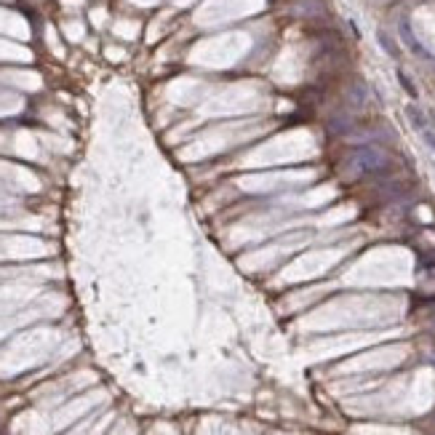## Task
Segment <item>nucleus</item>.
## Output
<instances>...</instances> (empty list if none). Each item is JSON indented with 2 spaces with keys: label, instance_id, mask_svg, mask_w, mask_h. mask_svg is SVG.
Listing matches in <instances>:
<instances>
[{
  "label": "nucleus",
  "instance_id": "obj_1",
  "mask_svg": "<svg viewBox=\"0 0 435 435\" xmlns=\"http://www.w3.org/2000/svg\"><path fill=\"white\" fill-rule=\"evenodd\" d=\"M350 163L358 174H376V171L387 169V155L376 147H358L352 153Z\"/></svg>",
  "mask_w": 435,
  "mask_h": 435
},
{
  "label": "nucleus",
  "instance_id": "obj_2",
  "mask_svg": "<svg viewBox=\"0 0 435 435\" xmlns=\"http://www.w3.org/2000/svg\"><path fill=\"white\" fill-rule=\"evenodd\" d=\"M347 99H350L352 107H363V105L369 102V91H366V85H363L361 81H355V83L350 85V91H347Z\"/></svg>",
  "mask_w": 435,
  "mask_h": 435
},
{
  "label": "nucleus",
  "instance_id": "obj_3",
  "mask_svg": "<svg viewBox=\"0 0 435 435\" xmlns=\"http://www.w3.org/2000/svg\"><path fill=\"white\" fill-rule=\"evenodd\" d=\"M376 40H379V46L385 49L387 56H393V59L398 56V43L393 40V35H387L385 30H379V32H376Z\"/></svg>",
  "mask_w": 435,
  "mask_h": 435
},
{
  "label": "nucleus",
  "instance_id": "obj_4",
  "mask_svg": "<svg viewBox=\"0 0 435 435\" xmlns=\"http://www.w3.org/2000/svg\"><path fill=\"white\" fill-rule=\"evenodd\" d=\"M406 115H409L411 126H414L417 131H424V129H427V121H424V115H422V109H419V107L409 105V107H406Z\"/></svg>",
  "mask_w": 435,
  "mask_h": 435
},
{
  "label": "nucleus",
  "instance_id": "obj_5",
  "mask_svg": "<svg viewBox=\"0 0 435 435\" xmlns=\"http://www.w3.org/2000/svg\"><path fill=\"white\" fill-rule=\"evenodd\" d=\"M297 13H302V16H318V13H323V6L321 3H299Z\"/></svg>",
  "mask_w": 435,
  "mask_h": 435
},
{
  "label": "nucleus",
  "instance_id": "obj_6",
  "mask_svg": "<svg viewBox=\"0 0 435 435\" xmlns=\"http://www.w3.org/2000/svg\"><path fill=\"white\" fill-rule=\"evenodd\" d=\"M419 133H422V139L427 142V147H430V150H435V131H433V129L427 126V129H424V131H419Z\"/></svg>",
  "mask_w": 435,
  "mask_h": 435
},
{
  "label": "nucleus",
  "instance_id": "obj_7",
  "mask_svg": "<svg viewBox=\"0 0 435 435\" xmlns=\"http://www.w3.org/2000/svg\"><path fill=\"white\" fill-rule=\"evenodd\" d=\"M398 78H400V85H403V88H409L411 97H417V88L411 85V81H409V78H406V73H398Z\"/></svg>",
  "mask_w": 435,
  "mask_h": 435
}]
</instances>
